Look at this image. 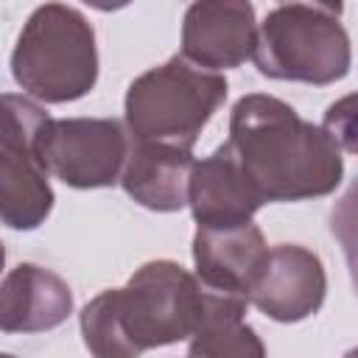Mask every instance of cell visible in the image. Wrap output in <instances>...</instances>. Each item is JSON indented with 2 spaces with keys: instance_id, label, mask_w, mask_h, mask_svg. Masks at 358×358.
<instances>
[{
  "instance_id": "1",
  "label": "cell",
  "mask_w": 358,
  "mask_h": 358,
  "mask_svg": "<svg viewBox=\"0 0 358 358\" xmlns=\"http://www.w3.org/2000/svg\"><path fill=\"white\" fill-rule=\"evenodd\" d=\"M227 148L263 201H302L341 185L344 159L322 126L296 115L274 95L252 92L235 101Z\"/></svg>"
},
{
  "instance_id": "2",
  "label": "cell",
  "mask_w": 358,
  "mask_h": 358,
  "mask_svg": "<svg viewBox=\"0 0 358 358\" xmlns=\"http://www.w3.org/2000/svg\"><path fill=\"white\" fill-rule=\"evenodd\" d=\"M207 291L173 260L140 266L123 288L98 294L81 310V336L92 358H140L196 333Z\"/></svg>"
},
{
  "instance_id": "3",
  "label": "cell",
  "mask_w": 358,
  "mask_h": 358,
  "mask_svg": "<svg viewBox=\"0 0 358 358\" xmlns=\"http://www.w3.org/2000/svg\"><path fill=\"white\" fill-rule=\"evenodd\" d=\"M11 73L22 92L36 101L67 103L84 98L98 81V48L92 25L73 6H39L17 39Z\"/></svg>"
},
{
  "instance_id": "4",
  "label": "cell",
  "mask_w": 358,
  "mask_h": 358,
  "mask_svg": "<svg viewBox=\"0 0 358 358\" xmlns=\"http://www.w3.org/2000/svg\"><path fill=\"white\" fill-rule=\"evenodd\" d=\"M227 78L201 70L185 56L137 76L126 92V129L131 143L190 148L227 98Z\"/></svg>"
},
{
  "instance_id": "5",
  "label": "cell",
  "mask_w": 358,
  "mask_h": 358,
  "mask_svg": "<svg viewBox=\"0 0 358 358\" xmlns=\"http://www.w3.org/2000/svg\"><path fill=\"white\" fill-rule=\"evenodd\" d=\"M341 6L285 3L266 14L257 31L255 67L266 78L333 84L350 73V36L338 22Z\"/></svg>"
},
{
  "instance_id": "6",
  "label": "cell",
  "mask_w": 358,
  "mask_h": 358,
  "mask_svg": "<svg viewBox=\"0 0 358 358\" xmlns=\"http://www.w3.org/2000/svg\"><path fill=\"white\" fill-rule=\"evenodd\" d=\"M48 112L22 95H3L0 215L8 229H36L53 210L48 171L36 157V134Z\"/></svg>"
},
{
  "instance_id": "7",
  "label": "cell",
  "mask_w": 358,
  "mask_h": 358,
  "mask_svg": "<svg viewBox=\"0 0 358 358\" xmlns=\"http://www.w3.org/2000/svg\"><path fill=\"white\" fill-rule=\"evenodd\" d=\"M131 143L112 117H48L36 134L42 168L70 187L92 190L120 182Z\"/></svg>"
},
{
  "instance_id": "8",
  "label": "cell",
  "mask_w": 358,
  "mask_h": 358,
  "mask_svg": "<svg viewBox=\"0 0 358 358\" xmlns=\"http://www.w3.org/2000/svg\"><path fill=\"white\" fill-rule=\"evenodd\" d=\"M327 294L322 260L294 243L268 249V260L249 294V302L274 322H302L313 316Z\"/></svg>"
},
{
  "instance_id": "9",
  "label": "cell",
  "mask_w": 358,
  "mask_h": 358,
  "mask_svg": "<svg viewBox=\"0 0 358 358\" xmlns=\"http://www.w3.org/2000/svg\"><path fill=\"white\" fill-rule=\"evenodd\" d=\"M252 3H193L182 22V56L201 70H229L255 56Z\"/></svg>"
},
{
  "instance_id": "10",
  "label": "cell",
  "mask_w": 358,
  "mask_h": 358,
  "mask_svg": "<svg viewBox=\"0 0 358 358\" xmlns=\"http://www.w3.org/2000/svg\"><path fill=\"white\" fill-rule=\"evenodd\" d=\"M268 260V246L252 221L232 229L199 227L193 238L196 277L204 291L238 296L249 302V294Z\"/></svg>"
},
{
  "instance_id": "11",
  "label": "cell",
  "mask_w": 358,
  "mask_h": 358,
  "mask_svg": "<svg viewBox=\"0 0 358 358\" xmlns=\"http://www.w3.org/2000/svg\"><path fill=\"white\" fill-rule=\"evenodd\" d=\"M187 204L199 227L207 229H232L252 221V215L266 204L260 193L246 179L243 168L227 148H215L207 159L196 162L190 176Z\"/></svg>"
},
{
  "instance_id": "12",
  "label": "cell",
  "mask_w": 358,
  "mask_h": 358,
  "mask_svg": "<svg viewBox=\"0 0 358 358\" xmlns=\"http://www.w3.org/2000/svg\"><path fill=\"white\" fill-rule=\"evenodd\" d=\"M73 313L70 285L34 263L14 266L0 291L3 333H42L59 327Z\"/></svg>"
},
{
  "instance_id": "13",
  "label": "cell",
  "mask_w": 358,
  "mask_h": 358,
  "mask_svg": "<svg viewBox=\"0 0 358 358\" xmlns=\"http://www.w3.org/2000/svg\"><path fill=\"white\" fill-rule=\"evenodd\" d=\"M196 159L190 148L165 143H131L120 185L154 213H176L187 204Z\"/></svg>"
},
{
  "instance_id": "14",
  "label": "cell",
  "mask_w": 358,
  "mask_h": 358,
  "mask_svg": "<svg viewBox=\"0 0 358 358\" xmlns=\"http://www.w3.org/2000/svg\"><path fill=\"white\" fill-rule=\"evenodd\" d=\"M246 299L207 291V305L190 336L187 358H266L260 336L243 322Z\"/></svg>"
},
{
  "instance_id": "15",
  "label": "cell",
  "mask_w": 358,
  "mask_h": 358,
  "mask_svg": "<svg viewBox=\"0 0 358 358\" xmlns=\"http://www.w3.org/2000/svg\"><path fill=\"white\" fill-rule=\"evenodd\" d=\"M330 232L344 249L352 288L358 294V179L347 187V193L330 210Z\"/></svg>"
},
{
  "instance_id": "16",
  "label": "cell",
  "mask_w": 358,
  "mask_h": 358,
  "mask_svg": "<svg viewBox=\"0 0 358 358\" xmlns=\"http://www.w3.org/2000/svg\"><path fill=\"white\" fill-rule=\"evenodd\" d=\"M322 129L338 145V151L344 148L350 154H358V92L344 95L336 103H330L324 112Z\"/></svg>"
},
{
  "instance_id": "17",
  "label": "cell",
  "mask_w": 358,
  "mask_h": 358,
  "mask_svg": "<svg viewBox=\"0 0 358 358\" xmlns=\"http://www.w3.org/2000/svg\"><path fill=\"white\" fill-rule=\"evenodd\" d=\"M344 358H358V347H352V350H350V352H347Z\"/></svg>"
},
{
  "instance_id": "18",
  "label": "cell",
  "mask_w": 358,
  "mask_h": 358,
  "mask_svg": "<svg viewBox=\"0 0 358 358\" xmlns=\"http://www.w3.org/2000/svg\"><path fill=\"white\" fill-rule=\"evenodd\" d=\"M3 358H14V355H3Z\"/></svg>"
}]
</instances>
